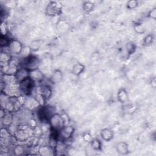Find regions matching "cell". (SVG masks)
<instances>
[{
    "mask_svg": "<svg viewBox=\"0 0 156 156\" xmlns=\"http://www.w3.org/2000/svg\"><path fill=\"white\" fill-rule=\"evenodd\" d=\"M62 6L60 2L51 1L46 7V13L50 16H55L62 13Z\"/></svg>",
    "mask_w": 156,
    "mask_h": 156,
    "instance_id": "obj_1",
    "label": "cell"
},
{
    "mask_svg": "<svg viewBox=\"0 0 156 156\" xmlns=\"http://www.w3.org/2000/svg\"><path fill=\"white\" fill-rule=\"evenodd\" d=\"M34 82L29 77L20 81L18 83L20 91L25 95L29 94L34 88Z\"/></svg>",
    "mask_w": 156,
    "mask_h": 156,
    "instance_id": "obj_2",
    "label": "cell"
},
{
    "mask_svg": "<svg viewBox=\"0 0 156 156\" xmlns=\"http://www.w3.org/2000/svg\"><path fill=\"white\" fill-rule=\"evenodd\" d=\"M7 48L8 52L12 55H18L21 54L23 47L20 41L15 39H12L10 40Z\"/></svg>",
    "mask_w": 156,
    "mask_h": 156,
    "instance_id": "obj_3",
    "label": "cell"
},
{
    "mask_svg": "<svg viewBox=\"0 0 156 156\" xmlns=\"http://www.w3.org/2000/svg\"><path fill=\"white\" fill-rule=\"evenodd\" d=\"M23 59V67L27 68L29 71L38 68L40 64V60L36 56L30 55Z\"/></svg>",
    "mask_w": 156,
    "mask_h": 156,
    "instance_id": "obj_4",
    "label": "cell"
},
{
    "mask_svg": "<svg viewBox=\"0 0 156 156\" xmlns=\"http://www.w3.org/2000/svg\"><path fill=\"white\" fill-rule=\"evenodd\" d=\"M49 123L51 128L58 130L65 126L62 116L56 113L49 118Z\"/></svg>",
    "mask_w": 156,
    "mask_h": 156,
    "instance_id": "obj_5",
    "label": "cell"
},
{
    "mask_svg": "<svg viewBox=\"0 0 156 156\" xmlns=\"http://www.w3.org/2000/svg\"><path fill=\"white\" fill-rule=\"evenodd\" d=\"M38 94L43 100H48L52 96V90L49 85H41L38 88Z\"/></svg>",
    "mask_w": 156,
    "mask_h": 156,
    "instance_id": "obj_6",
    "label": "cell"
},
{
    "mask_svg": "<svg viewBox=\"0 0 156 156\" xmlns=\"http://www.w3.org/2000/svg\"><path fill=\"white\" fill-rule=\"evenodd\" d=\"M74 129L71 126H64L59 130V136L63 140H68L70 139L73 133Z\"/></svg>",
    "mask_w": 156,
    "mask_h": 156,
    "instance_id": "obj_7",
    "label": "cell"
},
{
    "mask_svg": "<svg viewBox=\"0 0 156 156\" xmlns=\"http://www.w3.org/2000/svg\"><path fill=\"white\" fill-rule=\"evenodd\" d=\"M13 135L15 139L17 141H21V142L25 141L27 140L28 138H29V133L26 130L23 129H17V130L15 132V133Z\"/></svg>",
    "mask_w": 156,
    "mask_h": 156,
    "instance_id": "obj_8",
    "label": "cell"
},
{
    "mask_svg": "<svg viewBox=\"0 0 156 156\" xmlns=\"http://www.w3.org/2000/svg\"><path fill=\"white\" fill-rule=\"evenodd\" d=\"M29 78L33 80L34 82H40L44 79V74L43 73L37 69L30 70L29 71Z\"/></svg>",
    "mask_w": 156,
    "mask_h": 156,
    "instance_id": "obj_9",
    "label": "cell"
},
{
    "mask_svg": "<svg viewBox=\"0 0 156 156\" xmlns=\"http://www.w3.org/2000/svg\"><path fill=\"white\" fill-rule=\"evenodd\" d=\"M23 105L28 109H35V108L39 107L40 102L34 98L29 97L26 99L25 102Z\"/></svg>",
    "mask_w": 156,
    "mask_h": 156,
    "instance_id": "obj_10",
    "label": "cell"
},
{
    "mask_svg": "<svg viewBox=\"0 0 156 156\" xmlns=\"http://www.w3.org/2000/svg\"><path fill=\"white\" fill-rule=\"evenodd\" d=\"M29 70L24 67L20 68L18 71L16 72L15 76L17 79L18 82L19 83L20 81L29 77Z\"/></svg>",
    "mask_w": 156,
    "mask_h": 156,
    "instance_id": "obj_11",
    "label": "cell"
},
{
    "mask_svg": "<svg viewBox=\"0 0 156 156\" xmlns=\"http://www.w3.org/2000/svg\"><path fill=\"white\" fill-rule=\"evenodd\" d=\"M63 79V74L60 69H55L50 77V81L53 84L60 83Z\"/></svg>",
    "mask_w": 156,
    "mask_h": 156,
    "instance_id": "obj_12",
    "label": "cell"
},
{
    "mask_svg": "<svg viewBox=\"0 0 156 156\" xmlns=\"http://www.w3.org/2000/svg\"><path fill=\"white\" fill-rule=\"evenodd\" d=\"M116 150L117 152L121 155H126L129 153V147L127 143L121 141L117 143L116 146Z\"/></svg>",
    "mask_w": 156,
    "mask_h": 156,
    "instance_id": "obj_13",
    "label": "cell"
},
{
    "mask_svg": "<svg viewBox=\"0 0 156 156\" xmlns=\"http://www.w3.org/2000/svg\"><path fill=\"white\" fill-rule=\"evenodd\" d=\"M117 98L121 104H125L128 101V94L125 88H120L117 93Z\"/></svg>",
    "mask_w": 156,
    "mask_h": 156,
    "instance_id": "obj_14",
    "label": "cell"
},
{
    "mask_svg": "<svg viewBox=\"0 0 156 156\" xmlns=\"http://www.w3.org/2000/svg\"><path fill=\"white\" fill-rule=\"evenodd\" d=\"M100 135L102 139L105 141H110L113 138V132L108 128L103 129L101 131Z\"/></svg>",
    "mask_w": 156,
    "mask_h": 156,
    "instance_id": "obj_15",
    "label": "cell"
},
{
    "mask_svg": "<svg viewBox=\"0 0 156 156\" xmlns=\"http://www.w3.org/2000/svg\"><path fill=\"white\" fill-rule=\"evenodd\" d=\"M53 149L49 146H41L38 149V154L43 156H49L53 154Z\"/></svg>",
    "mask_w": 156,
    "mask_h": 156,
    "instance_id": "obj_16",
    "label": "cell"
},
{
    "mask_svg": "<svg viewBox=\"0 0 156 156\" xmlns=\"http://www.w3.org/2000/svg\"><path fill=\"white\" fill-rule=\"evenodd\" d=\"M85 70V66L80 63H75L72 68V73L76 76H80Z\"/></svg>",
    "mask_w": 156,
    "mask_h": 156,
    "instance_id": "obj_17",
    "label": "cell"
},
{
    "mask_svg": "<svg viewBox=\"0 0 156 156\" xmlns=\"http://www.w3.org/2000/svg\"><path fill=\"white\" fill-rule=\"evenodd\" d=\"M1 119H2V123L3 124V125L4 126L9 127V126L11 125L12 122H13V117L12 115L9 112V113H6V115L2 118H1Z\"/></svg>",
    "mask_w": 156,
    "mask_h": 156,
    "instance_id": "obj_18",
    "label": "cell"
},
{
    "mask_svg": "<svg viewBox=\"0 0 156 156\" xmlns=\"http://www.w3.org/2000/svg\"><path fill=\"white\" fill-rule=\"evenodd\" d=\"M92 149L94 151H99L101 149L102 143L98 138H93L90 142Z\"/></svg>",
    "mask_w": 156,
    "mask_h": 156,
    "instance_id": "obj_19",
    "label": "cell"
},
{
    "mask_svg": "<svg viewBox=\"0 0 156 156\" xmlns=\"http://www.w3.org/2000/svg\"><path fill=\"white\" fill-rule=\"evenodd\" d=\"M133 29H134V30L135 31V32L138 34H143L146 31L145 26L141 23H136L133 26Z\"/></svg>",
    "mask_w": 156,
    "mask_h": 156,
    "instance_id": "obj_20",
    "label": "cell"
},
{
    "mask_svg": "<svg viewBox=\"0 0 156 156\" xmlns=\"http://www.w3.org/2000/svg\"><path fill=\"white\" fill-rule=\"evenodd\" d=\"M94 3L91 1H85L83 3V10L86 12H90L93 10L94 8Z\"/></svg>",
    "mask_w": 156,
    "mask_h": 156,
    "instance_id": "obj_21",
    "label": "cell"
},
{
    "mask_svg": "<svg viewBox=\"0 0 156 156\" xmlns=\"http://www.w3.org/2000/svg\"><path fill=\"white\" fill-rule=\"evenodd\" d=\"M40 40H34L29 45L31 51H38L40 47Z\"/></svg>",
    "mask_w": 156,
    "mask_h": 156,
    "instance_id": "obj_22",
    "label": "cell"
},
{
    "mask_svg": "<svg viewBox=\"0 0 156 156\" xmlns=\"http://www.w3.org/2000/svg\"><path fill=\"white\" fill-rule=\"evenodd\" d=\"M126 51L130 55L133 54L136 49V45L133 43V42H128L126 44Z\"/></svg>",
    "mask_w": 156,
    "mask_h": 156,
    "instance_id": "obj_23",
    "label": "cell"
},
{
    "mask_svg": "<svg viewBox=\"0 0 156 156\" xmlns=\"http://www.w3.org/2000/svg\"><path fill=\"white\" fill-rule=\"evenodd\" d=\"M13 151H14V153L15 155H22L24 152L25 149L23 146L18 145L16 147H15Z\"/></svg>",
    "mask_w": 156,
    "mask_h": 156,
    "instance_id": "obj_24",
    "label": "cell"
},
{
    "mask_svg": "<svg viewBox=\"0 0 156 156\" xmlns=\"http://www.w3.org/2000/svg\"><path fill=\"white\" fill-rule=\"evenodd\" d=\"M138 2L136 0H130L127 2V8L129 9H133L138 6Z\"/></svg>",
    "mask_w": 156,
    "mask_h": 156,
    "instance_id": "obj_25",
    "label": "cell"
},
{
    "mask_svg": "<svg viewBox=\"0 0 156 156\" xmlns=\"http://www.w3.org/2000/svg\"><path fill=\"white\" fill-rule=\"evenodd\" d=\"M153 40H154L153 35L152 34H148L145 37L144 39V44L147 46L149 45L152 43Z\"/></svg>",
    "mask_w": 156,
    "mask_h": 156,
    "instance_id": "obj_26",
    "label": "cell"
},
{
    "mask_svg": "<svg viewBox=\"0 0 156 156\" xmlns=\"http://www.w3.org/2000/svg\"><path fill=\"white\" fill-rule=\"evenodd\" d=\"M10 40H9L5 36H2L0 40V44L1 47H7Z\"/></svg>",
    "mask_w": 156,
    "mask_h": 156,
    "instance_id": "obj_27",
    "label": "cell"
},
{
    "mask_svg": "<svg viewBox=\"0 0 156 156\" xmlns=\"http://www.w3.org/2000/svg\"><path fill=\"white\" fill-rule=\"evenodd\" d=\"M10 132L5 128H2L1 130V137L2 138L7 139L10 137Z\"/></svg>",
    "mask_w": 156,
    "mask_h": 156,
    "instance_id": "obj_28",
    "label": "cell"
},
{
    "mask_svg": "<svg viewBox=\"0 0 156 156\" xmlns=\"http://www.w3.org/2000/svg\"><path fill=\"white\" fill-rule=\"evenodd\" d=\"M8 32V28L5 22H2L1 25V32L2 36H5Z\"/></svg>",
    "mask_w": 156,
    "mask_h": 156,
    "instance_id": "obj_29",
    "label": "cell"
},
{
    "mask_svg": "<svg viewBox=\"0 0 156 156\" xmlns=\"http://www.w3.org/2000/svg\"><path fill=\"white\" fill-rule=\"evenodd\" d=\"M82 138H83V139L85 141H87V142H91V141L92 139H93L90 133H88V132H85V133H83V136H82Z\"/></svg>",
    "mask_w": 156,
    "mask_h": 156,
    "instance_id": "obj_30",
    "label": "cell"
},
{
    "mask_svg": "<svg viewBox=\"0 0 156 156\" xmlns=\"http://www.w3.org/2000/svg\"><path fill=\"white\" fill-rule=\"evenodd\" d=\"M148 16L153 20L156 19V7L152 9L151 10L149 11L148 13Z\"/></svg>",
    "mask_w": 156,
    "mask_h": 156,
    "instance_id": "obj_31",
    "label": "cell"
},
{
    "mask_svg": "<svg viewBox=\"0 0 156 156\" xmlns=\"http://www.w3.org/2000/svg\"><path fill=\"white\" fill-rule=\"evenodd\" d=\"M15 5H16V2L14 1H10L7 2V7H15Z\"/></svg>",
    "mask_w": 156,
    "mask_h": 156,
    "instance_id": "obj_32",
    "label": "cell"
},
{
    "mask_svg": "<svg viewBox=\"0 0 156 156\" xmlns=\"http://www.w3.org/2000/svg\"><path fill=\"white\" fill-rule=\"evenodd\" d=\"M155 78H153L152 80H151V86L153 87V88H155Z\"/></svg>",
    "mask_w": 156,
    "mask_h": 156,
    "instance_id": "obj_33",
    "label": "cell"
}]
</instances>
